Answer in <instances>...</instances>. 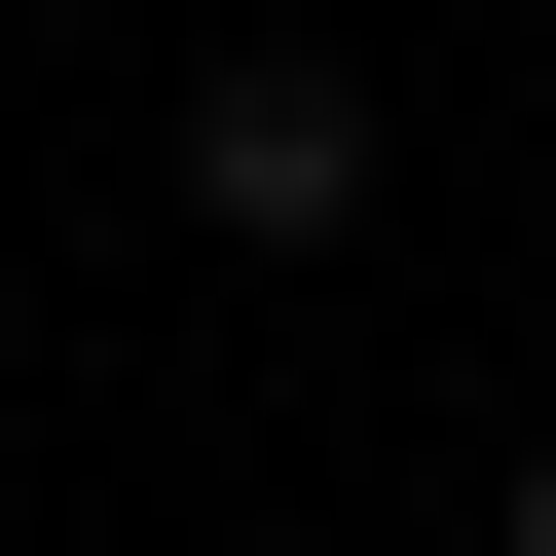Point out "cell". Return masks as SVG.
<instances>
[{"label":"cell","mask_w":556,"mask_h":556,"mask_svg":"<svg viewBox=\"0 0 556 556\" xmlns=\"http://www.w3.org/2000/svg\"><path fill=\"white\" fill-rule=\"evenodd\" d=\"M186 223H223V260H334V223H371V75H334V38H223V75H186Z\"/></svg>","instance_id":"1"}]
</instances>
